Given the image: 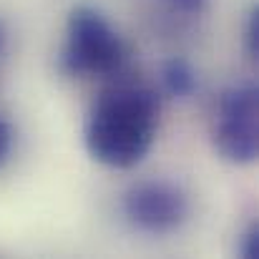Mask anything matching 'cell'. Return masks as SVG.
<instances>
[{
  "instance_id": "1",
  "label": "cell",
  "mask_w": 259,
  "mask_h": 259,
  "mask_svg": "<svg viewBox=\"0 0 259 259\" xmlns=\"http://www.w3.org/2000/svg\"><path fill=\"white\" fill-rule=\"evenodd\" d=\"M156 128L159 98L151 88H108L86 118V149L103 166L131 169L154 146Z\"/></svg>"
},
{
  "instance_id": "2",
  "label": "cell",
  "mask_w": 259,
  "mask_h": 259,
  "mask_svg": "<svg viewBox=\"0 0 259 259\" xmlns=\"http://www.w3.org/2000/svg\"><path fill=\"white\" fill-rule=\"evenodd\" d=\"M126 61V46L111 23L88 5H78L68 18L63 66L73 76H111Z\"/></svg>"
},
{
  "instance_id": "3",
  "label": "cell",
  "mask_w": 259,
  "mask_h": 259,
  "mask_svg": "<svg viewBox=\"0 0 259 259\" xmlns=\"http://www.w3.org/2000/svg\"><path fill=\"white\" fill-rule=\"evenodd\" d=\"M211 141L222 159L252 164L259 151V96L254 86H234L222 93L211 116Z\"/></svg>"
},
{
  "instance_id": "4",
  "label": "cell",
  "mask_w": 259,
  "mask_h": 259,
  "mask_svg": "<svg viewBox=\"0 0 259 259\" xmlns=\"http://www.w3.org/2000/svg\"><path fill=\"white\" fill-rule=\"evenodd\" d=\"M126 217L149 234H169L189 214L181 189L166 181H144L126 194Z\"/></svg>"
},
{
  "instance_id": "5",
  "label": "cell",
  "mask_w": 259,
  "mask_h": 259,
  "mask_svg": "<svg viewBox=\"0 0 259 259\" xmlns=\"http://www.w3.org/2000/svg\"><path fill=\"white\" fill-rule=\"evenodd\" d=\"M166 83L174 93H189L194 86V76H191V68L181 61H174L171 66L166 68Z\"/></svg>"
},
{
  "instance_id": "6",
  "label": "cell",
  "mask_w": 259,
  "mask_h": 259,
  "mask_svg": "<svg viewBox=\"0 0 259 259\" xmlns=\"http://www.w3.org/2000/svg\"><path fill=\"white\" fill-rule=\"evenodd\" d=\"M247 51L252 58L259 56V13L252 10L249 15V25H247Z\"/></svg>"
},
{
  "instance_id": "7",
  "label": "cell",
  "mask_w": 259,
  "mask_h": 259,
  "mask_svg": "<svg viewBox=\"0 0 259 259\" xmlns=\"http://www.w3.org/2000/svg\"><path fill=\"white\" fill-rule=\"evenodd\" d=\"M10 149H13V128L0 118V164L10 156Z\"/></svg>"
},
{
  "instance_id": "8",
  "label": "cell",
  "mask_w": 259,
  "mask_h": 259,
  "mask_svg": "<svg viewBox=\"0 0 259 259\" xmlns=\"http://www.w3.org/2000/svg\"><path fill=\"white\" fill-rule=\"evenodd\" d=\"M242 254L244 257H259V232L257 227H252L244 237V247H242Z\"/></svg>"
},
{
  "instance_id": "9",
  "label": "cell",
  "mask_w": 259,
  "mask_h": 259,
  "mask_svg": "<svg viewBox=\"0 0 259 259\" xmlns=\"http://www.w3.org/2000/svg\"><path fill=\"white\" fill-rule=\"evenodd\" d=\"M176 8H181V10H186V13H199L204 5H206V0H171Z\"/></svg>"
},
{
  "instance_id": "10",
  "label": "cell",
  "mask_w": 259,
  "mask_h": 259,
  "mask_svg": "<svg viewBox=\"0 0 259 259\" xmlns=\"http://www.w3.org/2000/svg\"><path fill=\"white\" fill-rule=\"evenodd\" d=\"M3 40H5V33H3V25H0V51H3Z\"/></svg>"
}]
</instances>
